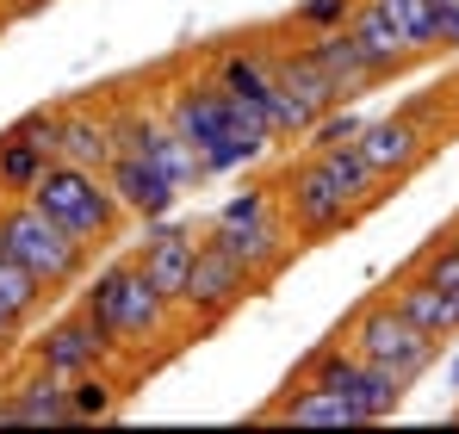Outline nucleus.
Here are the masks:
<instances>
[{
    "label": "nucleus",
    "mask_w": 459,
    "mask_h": 434,
    "mask_svg": "<svg viewBox=\"0 0 459 434\" xmlns=\"http://www.w3.org/2000/svg\"><path fill=\"white\" fill-rule=\"evenodd\" d=\"M75 304L93 317V323H106V329H112V342L125 348L131 372L161 366L168 354H180V342L193 335V323L180 317V304H174V298L143 273V261H137V255L106 261L93 280H81Z\"/></svg>",
    "instance_id": "nucleus-1"
},
{
    "label": "nucleus",
    "mask_w": 459,
    "mask_h": 434,
    "mask_svg": "<svg viewBox=\"0 0 459 434\" xmlns=\"http://www.w3.org/2000/svg\"><path fill=\"white\" fill-rule=\"evenodd\" d=\"M199 236H205L212 248H224L230 261H242V267L261 280V291L286 273L292 248H305L299 230H292V217H286V205H280V193H273V180L242 187L236 199H224Z\"/></svg>",
    "instance_id": "nucleus-2"
},
{
    "label": "nucleus",
    "mask_w": 459,
    "mask_h": 434,
    "mask_svg": "<svg viewBox=\"0 0 459 434\" xmlns=\"http://www.w3.org/2000/svg\"><path fill=\"white\" fill-rule=\"evenodd\" d=\"M31 205L44 217H56L75 242H87L93 255L100 248H112L118 236H125V223H131V212L118 205V193H112V180L106 174H93V168H75V161H50L44 174H38V187L25 193Z\"/></svg>",
    "instance_id": "nucleus-3"
},
{
    "label": "nucleus",
    "mask_w": 459,
    "mask_h": 434,
    "mask_svg": "<svg viewBox=\"0 0 459 434\" xmlns=\"http://www.w3.org/2000/svg\"><path fill=\"white\" fill-rule=\"evenodd\" d=\"M360 360H373V366H385L391 378H403V385H416L429 366L441 360V342L435 335H422L397 304H391V291H367L354 310H348V323L335 329Z\"/></svg>",
    "instance_id": "nucleus-4"
},
{
    "label": "nucleus",
    "mask_w": 459,
    "mask_h": 434,
    "mask_svg": "<svg viewBox=\"0 0 459 434\" xmlns=\"http://www.w3.org/2000/svg\"><path fill=\"white\" fill-rule=\"evenodd\" d=\"M0 236H6V255L25 261L50 298H63V291H75L81 280H87L93 248L75 242L56 217H44L31 199H0Z\"/></svg>",
    "instance_id": "nucleus-5"
},
{
    "label": "nucleus",
    "mask_w": 459,
    "mask_h": 434,
    "mask_svg": "<svg viewBox=\"0 0 459 434\" xmlns=\"http://www.w3.org/2000/svg\"><path fill=\"white\" fill-rule=\"evenodd\" d=\"M273 193H280V205H286V217H292L299 242H329V236H342V230H354V223L367 217L348 193H342V180L323 168L316 149L292 155V161L273 174Z\"/></svg>",
    "instance_id": "nucleus-6"
},
{
    "label": "nucleus",
    "mask_w": 459,
    "mask_h": 434,
    "mask_svg": "<svg viewBox=\"0 0 459 434\" xmlns=\"http://www.w3.org/2000/svg\"><path fill=\"white\" fill-rule=\"evenodd\" d=\"M299 372L305 378H316V385H329V391H342L354 410H360V422H391L397 410H403V378H391L385 366L360 360L342 335H329V342H316L305 360H299Z\"/></svg>",
    "instance_id": "nucleus-7"
},
{
    "label": "nucleus",
    "mask_w": 459,
    "mask_h": 434,
    "mask_svg": "<svg viewBox=\"0 0 459 434\" xmlns=\"http://www.w3.org/2000/svg\"><path fill=\"white\" fill-rule=\"evenodd\" d=\"M25 360L44 366V372H56V378H81V372H93V366H118V372H131L125 348L112 342V329L93 323L81 304H69L38 342H25Z\"/></svg>",
    "instance_id": "nucleus-8"
},
{
    "label": "nucleus",
    "mask_w": 459,
    "mask_h": 434,
    "mask_svg": "<svg viewBox=\"0 0 459 434\" xmlns=\"http://www.w3.org/2000/svg\"><path fill=\"white\" fill-rule=\"evenodd\" d=\"M255 291H261V280H255L242 261H230L224 248H212V242H199L193 280H186V291H180V317L193 323V335H199V329H218V323L236 317Z\"/></svg>",
    "instance_id": "nucleus-9"
},
{
    "label": "nucleus",
    "mask_w": 459,
    "mask_h": 434,
    "mask_svg": "<svg viewBox=\"0 0 459 434\" xmlns=\"http://www.w3.org/2000/svg\"><path fill=\"white\" fill-rule=\"evenodd\" d=\"M0 422H13V429H63V422H75L69 378H56V372L25 360V372L0 391Z\"/></svg>",
    "instance_id": "nucleus-10"
},
{
    "label": "nucleus",
    "mask_w": 459,
    "mask_h": 434,
    "mask_svg": "<svg viewBox=\"0 0 459 434\" xmlns=\"http://www.w3.org/2000/svg\"><path fill=\"white\" fill-rule=\"evenodd\" d=\"M348 38L360 44V56H367V69H373V81H403V74L416 69V63H429L397 25H391V13H385L379 0H360L354 6V19H348Z\"/></svg>",
    "instance_id": "nucleus-11"
},
{
    "label": "nucleus",
    "mask_w": 459,
    "mask_h": 434,
    "mask_svg": "<svg viewBox=\"0 0 459 434\" xmlns=\"http://www.w3.org/2000/svg\"><path fill=\"white\" fill-rule=\"evenodd\" d=\"M199 242H205V236H199L193 223H174V217H155V223H143L137 261H143V273H150V280L168 291L174 304H180V291H186V280H193Z\"/></svg>",
    "instance_id": "nucleus-12"
},
{
    "label": "nucleus",
    "mask_w": 459,
    "mask_h": 434,
    "mask_svg": "<svg viewBox=\"0 0 459 434\" xmlns=\"http://www.w3.org/2000/svg\"><path fill=\"white\" fill-rule=\"evenodd\" d=\"M261 422H292V429H354L360 410H354L342 391H329V385H316V378H305V372H292V378L280 385V397L261 410Z\"/></svg>",
    "instance_id": "nucleus-13"
},
{
    "label": "nucleus",
    "mask_w": 459,
    "mask_h": 434,
    "mask_svg": "<svg viewBox=\"0 0 459 434\" xmlns=\"http://www.w3.org/2000/svg\"><path fill=\"white\" fill-rule=\"evenodd\" d=\"M106 180H112V193H118V205L131 212V223H155V217H168L174 205H180V187L155 168V161H143V155H112V168H106Z\"/></svg>",
    "instance_id": "nucleus-14"
},
{
    "label": "nucleus",
    "mask_w": 459,
    "mask_h": 434,
    "mask_svg": "<svg viewBox=\"0 0 459 434\" xmlns=\"http://www.w3.org/2000/svg\"><path fill=\"white\" fill-rule=\"evenodd\" d=\"M385 291H391V304L422 329V335H435L441 348L459 335V291L435 286L429 273H416V267H403L397 280H385Z\"/></svg>",
    "instance_id": "nucleus-15"
},
{
    "label": "nucleus",
    "mask_w": 459,
    "mask_h": 434,
    "mask_svg": "<svg viewBox=\"0 0 459 434\" xmlns=\"http://www.w3.org/2000/svg\"><path fill=\"white\" fill-rule=\"evenodd\" d=\"M112 118H106V106H63V161H75V168H93V174H106L112 168Z\"/></svg>",
    "instance_id": "nucleus-16"
},
{
    "label": "nucleus",
    "mask_w": 459,
    "mask_h": 434,
    "mask_svg": "<svg viewBox=\"0 0 459 434\" xmlns=\"http://www.w3.org/2000/svg\"><path fill=\"white\" fill-rule=\"evenodd\" d=\"M305 149H310V143H305ZM316 155H323V168H329V174L342 180V193H348V199H354L360 212H379L385 199L397 193V187L385 180L379 168L367 161V149H360V137H354V143H323Z\"/></svg>",
    "instance_id": "nucleus-17"
},
{
    "label": "nucleus",
    "mask_w": 459,
    "mask_h": 434,
    "mask_svg": "<svg viewBox=\"0 0 459 434\" xmlns=\"http://www.w3.org/2000/svg\"><path fill=\"white\" fill-rule=\"evenodd\" d=\"M305 44H310V56L323 63V74L335 81L342 106H354L367 87H379V81H373V69H367V56H360V44L348 38V25H342V31H323V38H305Z\"/></svg>",
    "instance_id": "nucleus-18"
},
{
    "label": "nucleus",
    "mask_w": 459,
    "mask_h": 434,
    "mask_svg": "<svg viewBox=\"0 0 459 434\" xmlns=\"http://www.w3.org/2000/svg\"><path fill=\"white\" fill-rule=\"evenodd\" d=\"M125 378H131V372H118V366H93V372L69 378V410H75V422H112V416L125 410Z\"/></svg>",
    "instance_id": "nucleus-19"
},
{
    "label": "nucleus",
    "mask_w": 459,
    "mask_h": 434,
    "mask_svg": "<svg viewBox=\"0 0 459 434\" xmlns=\"http://www.w3.org/2000/svg\"><path fill=\"white\" fill-rule=\"evenodd\" d=\"M0 304H6L13 317H25V323L50 304V291L38 286V273H31L25 261H13V255H6V242H0Z\"/></svg>",
    "instance_id": "nucleus-20"
},
{
    "label": "nucleus",
    "mask_w": 459,
    "mask_h": 434,
    "mask_svg": "<svg viewBox=\"0 0 459 434\" xmlns=\"http://www.w3.org/2000/svg\"><path fill=\"white\" fill-rule=\"evenodd\" d=\"M416 273H429L435 286H447V291H459V212H454V223L447 230H435L422 248H416V261H410Z\"/></svg>",
    "instance_id": "nucleus-21"
},
{
    "label": "nucleus",
    "mask_w": 459,
    "mask_h": 434,
    "mask_svg": "<svg viewBox=\"0 0 459 434\" xmlns=\"http://www.w3.org/2000/svg\"><path fill=\"white\" fill-rule=\"evenodd\" d=\"M354 6H360V0H299V6L286 13V25H292L299 38H323V31H342V25L354 19Z\"/></svg>",
    "instance_id": "nucleus-22"
},
{
    "label": "nucleus",
    "mask_w": 459,
    "mask_h": 434,
    "mask_svg": "<svg viewBox=\"0 0 459 434\" xmlns=\"http://www.w3.org/2000/svg\"><path fill=\"white\" fill-rule=\"evenodd\" d=\"M379 6L391 13V25H397L422 56H441V50H435V6H429V0H379Z\"/></svg>",
    "instance_id": "nucleus-23"
},
{
    "label": "nucleus",
    "mask_w": 459,
    "mask_h": 434,
    "mask_svg": "<svg viewBox=\"0 0 459 434\" xmlns=\"http://www.w3.org/2000/svg\"><path fill=\"white\" fill-rule=\"evenodd\" d=\"M360 131H367V118H360L354 106H335V112H323V118H316V131H310L305 143L310 149H323V143H354Z\"/></svg>",
    "instance_id": "nucleus-24"
},
{
    "label": "nucleus",
    "mask_w": 459,
    "mask_h": 434,
    "mask_svg": "<svg viewBox=\"0 0 459 434\" xmlns=\"http://www.w3.org/2000/svg\"><path fill=\"white\" fill-rule=\"evenodd\" d=\"M435 6V50L459 56V0H429Z\"/></svg>",
    "instance_id": "nucleus-25"
},
{
    "label": "nucleus",
    "mask_w": 459,
    "mask_h": 434,
    "mask_svg": "<svg viewBox=\"0 0 459 434\" xmlns=\"http://www.w3.org/2000/svg\"><path fill=\"white\" fill-rule=\"evenodd\" d=\"M19 342H25V317H13V310L0 304V366L19 354Z\"/></svg>",
    "instance_id": "nucleus-26"
},
{
    "label": "nucleus",
    "mask_w": 459,
    "mask_h": 434,
    "mask_svg": "<svg viewBox=\"0 0 459 434\" xmlns=\"http://www.w3.org/2000/svg\"><path fill=\"white\" fill-rule=\"evenodd\" d=\"M447 385H454V391H459V354H454V360H447Z\"/></svg>",
    "instance_id": "nucleus-27"
},
{
    "label": "nucleus",
    "mask_w": 459,
    "mask_h": 434,
    "mask_svg": "<svg viewBox=\"0 0 459 434\" xmlns=\"http://www.w3.org/2000/svg\"><path fill=\"white\" fill-rule=\"evenodd\" d=\"M454 422H459V416H454Z\"/></svg>",
    "instance_id": "nucleus-28"
}]
</instances>
